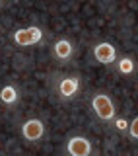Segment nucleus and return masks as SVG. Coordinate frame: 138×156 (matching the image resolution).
<instances>
[{
    "label": "nucleus",
    "mask_w": 138,
    "mask_h": 156,
    "mask_svg": "<svg viewBox=\"0 0 138 156\" xmlns=\"http://www.w3.org/2000/svg\"><path fill=\"white\" fill-rule=\"evenodd\" d=\"M91 109H93V113L97 115V119L105 121V123L113 121L115 115H117L115 104H113V100L107 94H95L91 98Z\"/></svg>",
    "instance_id": "obj_1"
},
{
    "label": "nucleus",
    "mask_w": 138,
    "mask_h": 156,
    "mask_svg": "<svg viewBox=\"0 0 138 156\" xmlns=\"http://www.w3.org/2000/svg\"><path fill=\"white\" fill-rule=\"evenodd\" d=\"M43 135H45V123H43L41 119L31 117V119H26V121L22 123V136H23L26 140L35 143V140L43 139Z\"/></svg>",
    "instance_id": "obj_5"
},
{
    "label": "nucleus",
    "mask_w": 138,
    "mask_h": 156,
    "mask_svg": "<svg viewBox=\"0 0 138 156\" xmlns=\"http://www.w3.org/2000/svg\"><path fill=\"white\" fill-rule=\"evenodd\" d=\"M113 125H115V129H117V131H121V133L129 131V121L122 119V117H117V115H115V119H113Z\"/></svg>",
    "instance_id": "obj_10"
},
{
    "label": "nucleus",
    "mask_w": 138,
    "mask_h": 156,
    "mask_svg": "<svg viewBox=\"0 0 138 156\" xmlns=\"http://www.w3.org/2000/svg\"><path fill=\"white\" fill-rule=\"evenodd\" d=\"M64 148L70 156H88V154H91L93 146L86 136H70V139L66 140Z\"/></svg>",
    "instance_id": "obj_6"
},
{
    "label": "nucleus",
    "mask_w": 138,
    "mask_h": 156,
    "mask_svg": "<svg viewBox=\"0 0 138 156\" xmlns=\"http://www.w3.org/2000/svg\"><path fill=\"white\" fill-rule=\"evenodd\" d=\"M14 43L19 47H29V45H37V43L43 41V29L37 26H29V27H22L16 29L12 33Z\"/></svg>",
    "instance_id": "obj_2"
},
{
    "label": "nucleus",
    "mask_w": 138,
    "mask_h": 156,
    "mask_svg": "<svg viewBox=\"0 0 138 156\" xmlns=\"http://www.w3.org/2000/svg\"><path fill=\"white\" fill-rule=\"evenodd\" d=\"M129 135L130 139H138V117H134L129 123Z\"/></svg>",
    "instance_id": "obj_11"
},
{
    "label": "nucleus",
    "mask_w": 138,
    "mask_h": 156,
    "mask_svg": "<svg viewBox=\"0 0 138 156\" xmlns=\"http://www.w3.org/2000/svg\"><path fill=\"white\" fill-rule=\"evenodd\" d=\"M19 100V92H18V88L16 86H12V84H6L0 90V101L2 104H6V105H14L16 101Z\"/></svg>",
    "instance_id": "obj_8"
},
{
    "label": "nucleus",
    "mask_w": 138,
    "mask_h": 156,
    "mask_svg": "<svg viewBox=\"0 0 138 156\" xmlns=\"http://www.w3.org/2000/svg\"><path fill=\"white\" fill-rule=\"evenodd\" d=\"M80 88H82V82H80L78 76H64V78H60L58 84H57V94L60 96V100L68 101V100H72V98L78 96Z\"/></svg>",
    "instance_id": "obj_3"
},
{
    "label": "nucleus",
    "mask_w": 138,
    "mask_h": 156,
    "mask_svg": "<svg viewBox=\"0 0 138 156\" xmlns=\"http://www.w3.org/2000/svg\"><path fill=\"white\" fill-rule=\"evenodd\" d=\"M93 58L99 65H115L117 61V47L109 41H99L93 45Z\"/></svg>",
    "instance_id": "obj_4"
},
{
    "label": "nucleus",
    "mask_w": 138,
    "mask_h": 156,
    "mask_svg": "<svg viewBox=\"0 0 138 156\" xmlns=\"http://www.w3.org/2000/svg\"><path fill=\"white\" fill-rule=\"evenodd\" d=\"M115 65H117V70H119L121 74H132V72L136 70V62L132 61L130 57H121V58H117Z\"/></svg>",
    "instance_id": "obj_9"
},
{
    "label": "nucleus",
    "mask_w": 138,
    "mask_h": 156,
    "mask_svg": "<svg viewBox=\"0 0 138 156\" xmlns=\"http://www.w3.org/2000/svg\"><path fill=\"white\" fill-rule=\"evenodd\" d=\"M0 4H2V0H0Z\"/></svg>",
    "instance_id": "obj_12"
},
{
    "label": "nucleus",
    "mask_w": 138,
    "mask_h": 156,
    "mask_svg": "<svg viewBox=\"0 0 138 156\" xmlns=\"http://www.w3.org/2000/svg\"><path fill=\"white\" fill-rule=\"evenodd\" d=\"M51 49H53L55 58H58V61H68V58L72 57V53H74V43L70 39H66V37H60V39H57V41L53 43Z\"/></svg>",
    "instance_id": "obj_7"
}]
</instances>
